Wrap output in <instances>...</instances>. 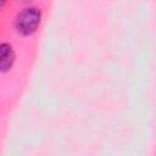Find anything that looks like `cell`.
Listing matches in <instances>:
<instances>
[{"label": "cell", "mask_w": 156, "mask_h": 156, "mask_svg": "<svg viewBox=\"0 0 156 156\" xmlns=\"http://www.w3.org/2000/svg\"><path fill=\"white\" fill-rule=\"evenodd\" d=\"M41 22V11L35 6H28L21 10L15 18V29L23 37L32 35L37 32Z\"/></svg>", "instance_id": "6da1fadb"}, {"label": "cell", "mask_w": 156, "mask_h": 156, "mask_svg": "<svg viewBox=\"0 0 156 156\" xmlns=\"http://www.w3.org/2000/svg\"><path fill=\"white\" fill-rule=\"evenodd\" d=\"M16 60V54L11 44L1 43L0 44V72L6 73L9 72Z\"/></svg>", "instance_id": "7a4b0ae2"}, {"label": "cell", "mask_w": 156, "mask_h": 156, "mask_svg": "<svg viewBox=\"0 0 156 156\" xmlns=\"http://www.w3.org/2000/svg\"><path fill=\"white\" fill-rule=\"evenodd\" d=\"M6 1H7V0H0V6H1V7H4V6H5V4H6Z\"/></svg>", "instance_id": "3957f363"}, {"label": "cell", "mask_w": 156, "mask_h": 156, "mask_svg": "<svg viewBox=\"0 0 156 156\" xmlns=\"http://www.w3.org/2000/svg\"><path fill=\"white\" fill-rule=\"evenodd\" d=\"M23 1H29V0H23Z\"/></svg>", "instance_id": "277c9868"}]
</instances>
